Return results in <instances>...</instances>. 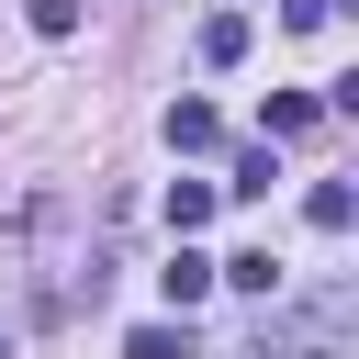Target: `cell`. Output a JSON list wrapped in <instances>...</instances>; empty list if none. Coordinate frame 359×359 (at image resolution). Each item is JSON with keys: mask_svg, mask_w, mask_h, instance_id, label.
<instances>
[{"mask_svg": "<svg viewBox=\"0 0 359 359\" xmlns=\"http://www.w3.org/2000/svg\"><path fill=\"white\" fill-rule=\"evenodd\" d=\"M168 146H180V157H202V146H224V123H213V101H168Z\"/></svg>", "mask_w": 359, "mask_h": 359, "instance_id": "obj_1", "label": "cell"}, {"mask_svg": "<svg viewBox=\"0 0 359 359\" xmlns=\"http://www.w3.org/2000/svg\"><path fill=\"white\" fill-rule=\"evenodd\" d=\"M213 280H236V292H280V258H269V247H236V258H213Z\"/></svg>", "mask_w": 359, "mask_h": 359, "instance_id": "obj_2", "label": "cell"}, {"mask_svg": "<svg viewBox=\"0 0 359 359\" xmlns=\"http://www.w3.org/2000/svg\"><path fill=\"white\" fill-rule=\"evenodd\" d=\"M236 56H247V11H213L202 22V67H236Z\"/></svg>", "mask_w": 359, "mask_h": 359, "instance_id": "obj_3", "label": "cell"}, {"mask_svg": "<svg viewBox=\"0 0 359 359\" xmlns=\"http://www.w3.org/2000/svg\"><path fill=\"white\" fill-rule=\"evenodd\" d=\"M213 202H224L213 180H168V224H180V236H191V224H213Z\"/></svg>", "mask_w": 359, "mask_h": 359, "instance_id": "obj_4", "label": "cell"}, {"mask_svg": "<svg viewBox=\"0 0 359 359\" xmlns=\"http://www.w3.org/2000/svg\"><path fill=\"white\" fill-rule=\"evenodd\" d=\"M157 292H168V303H202V292H213V258H191V247H180V258L157 269Z\"/></svg>", "mask_w": 359, "mask_h": 359, "instance_id": "obj_5", "label": "cell"}, {"mask_svg": "<svg viewBox=\"0 0 359 359\" xmlns=\"http://www.w3.org/2000/svg\"><path fill=\"white\" fill-rule=\"evenodd\" d=\"M314 123H325L314 90H280V101H269V135H314Z\"/></svg>", "mask_w": 359, "mask_h": 359, "instance_id": "obj_6", "label": "cell"}, {"mask_svg": "<svg viewBox=\"0 0 359 359\" xmlns=\"http://www.w3.org/2000/svg\"><path fill=\"white\" fill-rule=\"evenodd\" d=\"M269 180H280V168H269V146H247V157H236V180H224V191H236V202H269Z\"/></svg>", "mask_w": 359, "mask_h": 359, "instance_id": "obj_7", "label": "cell"}, {"mask_svg": "<svg viewBox=\"0 0 359 359\" xmlns=\"http://www.w3.org/2000/svg\"><path fill=\"white\" fill-rule=\"evenodd\" d=\"M303 213H314V236H348V213H359V202H348V180H325V191H314Z\"/></svg>", "mask_w": 359, "mask_h": 359, "instance_id": "obj_8", "label": "cell"}, {"mask_svg": "<svg viewBox=\"0 0 359 359\" xmlns=\"http://www.w3.org/2000/svg\"><path fill=\"white\" fill-rule=\"evenodd\" d=\"M123 359H191V337H180V325H135V337H123Z\"/></svg>", "mask_w": 359, "mask_h": 359, "instance_id": "obj_9", "label": "cell"}, {"mask_svg": "<svg viewBox=\"0 0 359 359\" xmlns=\"http://www.w3.org/2000/svg\"><path fill=\"white\" fill-rule=\"evenodd\" d=\"M22 22H34L45 45H67V34H79V0H22Z\"/></svg>", "mask_w": 359, "mask_h": 359, "instance_id": "obj_10", "label": "cell"}]
</instances>
